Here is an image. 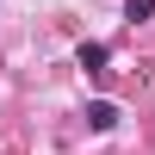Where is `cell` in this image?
<instances>
[{
  "mask_svg": "<svg viewBox=\"0 0 155 155\" xmlns=\"http://www.w3.org/2000/svg\"><path fill=\"white\" fill-rule=\"evenodd\" d=\"M149 12H155V0H124V19H137V25H143Z\"/></svg>",
  "mask_w": 155,
  "mask_h": 155,
  "instance_id": "3",
  "label": "cell"
},
{
  "mask_svg": "<svg viewBox=\"0 0 155 155\" xmlns=\"http://www.w3.org/2000/svg\"><path fill=\"white\" fill-rule=\"evenodd\" d=\"M112 124H118V106L112 99H93L87 106V130H112Z\"/></svg>",
  "mask_w": 155,
  "mask_h": 155,
  "instance_id": "1",
  "label": "cell"
},
{
  "mask_svg": "<svg viewBox=\"0 0 155 155\" xmlns=\"http://www.w3.org/2000/svg\"><path fill=\"white\" fill-rule=\"evenodd\" d=\"M106 56H112L106 44H81V68H87V74H99V68H106Z\"/></svg>",
  "mask_w": 155,
  "mask_h": 155,
  "instance_id": "2",
  "label": "cell"
}]
</instances>
